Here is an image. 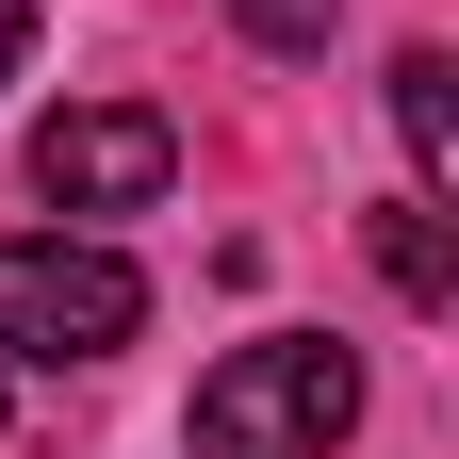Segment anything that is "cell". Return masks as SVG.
Returning a JSON list of instances; mask_svg holds the SVG:
<instances>
[{"label": "cell", "mask_w": 459, "mask_h": 459, "mask_svg": "<svg viewBox=\"0 0 459 459\" xmlns=\"http://www.w3.org/2000/svg\"><path fill=\"white\" fill-rule=\"evenodd\" d=\"M394 132H411L427 181L459 164V66H443V49H394Z\"/></svg>", "instance_id": "5"}, {"label": "cell", "mask_w": 459, "mask_h": 459, "mask_svg": "<svg viewBox=\"0 0 459 459\" xmlns=\"http://www.w3.org/2000/svg\"><path fill=\"white\" fill-rule=\"evenodd\" d=\"M33 66V0H0V82H17Z\"/></svg>", "instance_id": "7"}, {"label": "cell", "mask_w": 459, "mask_h": 459, "mask_svg": "<svg viewBox=\"0 0 459 459\" xmlns=\"http://www.w3.org/2000/svg\"><path fill=\"white\" fill-rule=\"evenodd\" d=\"M377 279H394L411 312H443V296H459V247H443V213H427V197H394V213H377Z\"/></svg>", "instance_id": "4"}, {"label": "cell", "mask_w": 459, "mask_h": 459, "mask_svg": "<svg viewBox=\"0 0 459 459\" xmlns=\"http://www.w3.org/2000/svg\"><path fill=\"white\" fill-rule=\"evenodd\" d=\"M164 181H181V132L148 99H66L33 132V197H66V213H148Z\"/></svg>", "instance_id": "3"}, {"label": "cell", "mask_w": 459, "mask_h": 459, "mask_svg": "<svg viewBox=\"0 0 459 459\" xmlns=\"http://www.w3.org/2000/svg\"><path fill=\"white\" fill-rule=\"evenodd\" d=\"M132 328H148V279L115 247H82V230H17L0 247V344L17 361H115Z\"/></svg>", "instance_id": "2"}, {"label": "cell", "mask_w": 459, "mask_h": 459, "mask_svg": "<svg viewBox=\"0 0 459 459\" xmlns=\"http://www.w3.org/2000/svg\"><path fill=\"white\" fill-rule=\"evenodd\" d=\"M361 427V361L328 328H279V344H230L197 377V459H328Z\"/></svg>", "instance_id": "1"}, {"label": "cell", "mask_w": 459, "mask_h": 459, "mask_svg": "<svg viewBox=\"0 0 459 459\" xmlns=\"http://www.w3.org/2000/svg\"><path fill=\"white\" fill-rule=\"evenodd\" d=\"M344 0H230V33H263V49H328Z\"/></svg>", "instance_id": "6"}]
</instances>
